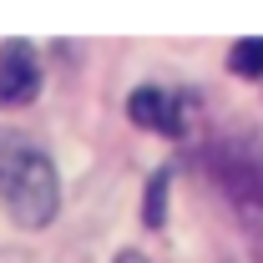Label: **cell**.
I'll return each instance as SVG.
<instances>
[{
	"label": "cell",
	"mask_w": 263,
	"mask_h": 263,
	"mask_svg": "<svg viewBox=\"0 0 263 263\" xmlns=\"http://www.w3.org/2000/svg\"><path fill=\"white\" fill-rule=\"evenodd\" d=\"M167 197H172V167H157L147 177V193H142V223L147 228H162L167 223Z\"/></svg>",
	"instance_id": "cell-5"
},
{
	"label": "cell",
	"mask_w": 263,
	"mask_h": 263,
	"mask_svg": "<svg viewBox=\"0 0 263 263\" xmlns=\"http://www.w3.org/2000/svg\"><path fill=\"white\" fill-rule=\"evenodd\" d=\"M197 91L187 86H137L127 97V117L157 137H187L197 127Z\"/></svg>",
	"instance_id": "cell-3"
},
{
	"label": "cell",
	"mask_w": 263,
	"mask_h": 263,
	"mask_svg": "<svg viewBox=\"0 0 263 263\" xmlns=\"http://www.w3.org/2000/svg\"><path fill=\"white\" fill-rule=\"evenodd\" d=\"M35 91H41L35 46H26V41L0 46V106H31Z\"/></svg>",
	"instance_id": "cell-4"
},
{
	"label": "cell",
	"mask_w": 263,
	"mask_h": 263,
	"mask_svg": "<svg viewBox=\"0 0 263 263\" xmlns=\"http://www.w3.org/2000/svg\"><path fill=\"white\" fill-rule=\"evenodd\" d=\"M111 263H147V258H142L137 248H122V253H117V258H111Z\"/></svg>",
	"instance_id": "cell-7"
},
{
	"label": "cell",
	"mask_w": 263,
	"mask_h": 263,
	"mask_svg": "<svg viewBox=\"0 0 263 263\" xmlns=\"http://www.w3.org/2000/svg\"><path fill=\"white\" fill-rule=\"evenodd\" d=\"M228 71H233V76H243V81L263 76V35L233 41V51H228Z\"/></svg>",
	"instance_id": "cell-6"
},
{
	"label": "cell",
	"mask_w": 263,
	"mask_h": 263,
	"mask_svg": "<svg viewBox=\"0 0 263 263\" xmlns=\"http://www.w3.org/2000/svg\"><path fill=\"white\" fill-rule=\"evenodd\" d=\"M0 208L15 228L41 233L61 213V172L56 157L26 127H0Z\"/></svg>",
	"instance_id": "cell-1"
},
{
	"label": "cell",
	"mask_w": 263,
	"mask_h": 263,
	"mask_svg": "<svg viewBox=\"0 0 263 263\" xmlns=\"http://www.w3.org/2000/svg\"><path fill=\"white\" fill-rule=\"evenodd\" d=\"M208 172L243 218L263 223V137L228 132L208 147Z\"/></svg>",
	"instance_id": "cell-2"
}]
</instances>
